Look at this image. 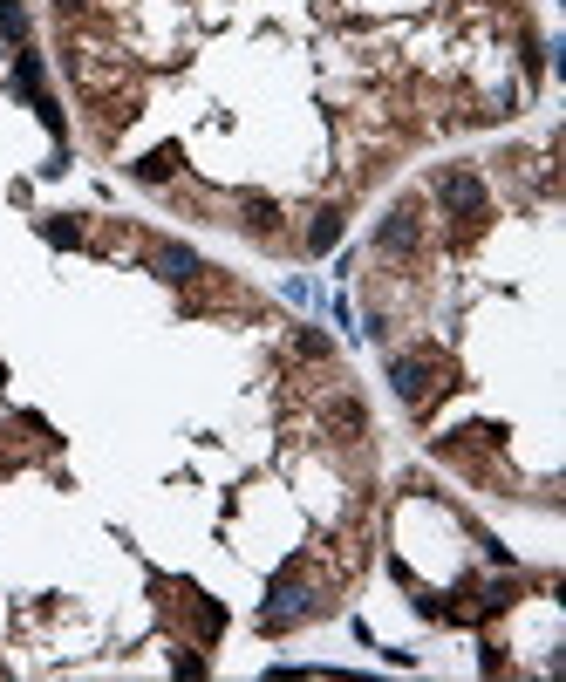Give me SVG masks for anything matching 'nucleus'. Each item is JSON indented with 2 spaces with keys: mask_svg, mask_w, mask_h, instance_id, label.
Masks as SVG:
<instances>
[{
  "mask_svg": "<svg viewBox=\"0 0 566 682\" xmlns=\"http://www.w3.org/2000/svg\"><path fill=\"white\" fill-rule=\"evenodd\" d=\"M239 219H246L253 239H273V232H280V205H273L266 191H246V198H239Z\"/></svg>",
  "mask_w": 566,
  "mask_h": 682,
  "instance_id": "obj_7",
  "label": "nucleus"
},
{
  "mask_svg": "<svg viewBox=\"0 0 566 682\" xmlns=\"http://www.w3.org/2000/svg\"><path fill=\"white\" fill-rule=\"evenodd\" d=\"M82 7H89V0H55V14H82Z\"/></svg>",
  "mask_w": 566,
  "mask_h": 682,
  "instance_id": "obj_12",
  "label": "nucleus"
},
{
  "mask_svg": "<svg viewBox=\"0 0 566 682\" xmlns=\"http://www.w3.org/2000/svg\"><path fill=\"white\" fill-rule=\"evenodd\" d=\"M178 164H185V151H178V144H157V151L137 157L130 171H137V185H171V178H178Z\"/></svg>",
  "mask_w": 566,
  "mask_h": 682,
  "instance_id": "obj_6",
  "label": "nucleus"
},
{
  "mask_svg": "<svg viewBox=\"0 0 566 682\" xmlns=\"http://www.w3.org/2000/svg\"><path fill=\"white\" fill-rule=\"evenodd\" d=\"M437 198H444V212H451V219H485V212H491L485 178H478V171H464V164L437 171Z\"/></svg>",
  "mask_w": 566,
  "mask_h": 682,
  "instance_id": "obj_1",
  "label": "nucleus"
},
{
  "mask_svg": "<svg viewBox=\"0 0 566 682\" xmlns=\"http://www.w3.org/2000/svg\"><path fill=\"white\" fill-rule=\"evenodd\" d=\"M389 382H396V396L403 403H430V389H437V362H423V355H396L389 362Z\"/></svg>",
  "mask_w": 566,
  "mask_h": 682,
  "instance_id": "obj_3",
  "label": "nucleus"
},
{
  "mask_svg": "<svg viewBox=\"0 0 566 682\" xmlns=\"http://www.w3.org/2000/svg\"><path fill=\"white\" fill-rule=\"evenodd\" d=\"M41 239L48 246H82V226L76 219H41Z\"/></svg>",
  "mask_w": 566,
  "mask_h": 682,
  "instance_id": "obj_10",
  "label": "nucleus"
},
{
  "mask_svg": "<svg viewBox=\"0 0 566 682\" xmlns=\"http://www.w3.org/2000/svg\"><path fill=\"white\" fill-rule=\"evenodd\" d=\"M0 35L28 41V7H21V0H0Z\"/></svg>",
  "mask_w": 566,
  "mask_h": 682,
  "instance_id": "obj_9",
  "label": "nucleus"
},
{
  "mask_svg": "<svg viewBox=\"0 0 566 682\" xmlns=\"http://www.w3.org/2000/svg\"><path fill=\"white\" fill-rule=\"evenodd\" d=\"M151 273L164 280V287H191V280L205 273V260H198L191 246H157V253H151Z\"/></svg>",
  "mask_w": 566,
  "mask_h": 682,
  "instance_id": "obj_4",
  "label": "nucleus"
},
{
  "mask_svg": "<svg viewBox=\"0 0 566 682\" xmlns=\"http://www.w3.org/2000/svg\"><path fill=\"white\" fill-rule=\"evenodd\" d=\"M341 226H348V212H341V205H321V212H314V226H307V253H335V246H341Z\"/></svg>",
  "mask_w": 566,
  "mask_h": 682,
  "instance_id": "obj_8",
  "label": "nucleus"
},
{
  "mask_svg": "<svg viewBox=\"0 0 566 682\" xmlns=\"http://www.w3.org/2000/svg\"><path fill=\"white\" fill-rule=\"evenodd\" d=\"M294 348H301L307 362H328V355H335V348H328V335H321V328H301V335H294Z\"/></svg>",
  "mask_w": 566,
  "mask_h": 682,
  "instance_id": "obj_11",
  "label": "nucleus"
},
{
  "mask_svg": "<svg viewBox=\"0 0 566 682\" xmlns=\"http://www.w3.org/2000/svg\"><path fill=\"white\" fill-rule=\"evenodd\" d=\"M416 246H423V219H416L410 205H396V212L376 226V253H389V260H410Z\"/></svg>",
  "mask_w": 566,
  "mask_h": 682,
  "instance_id": "obj_2",
  "label": "nucleus"
},
{
  "mask_svg": "<svg viewBox=\"0 0 566 682\" xmlns=\"http://www.w3.org/2000/svg\"><path fill=\"white\" fill-rule=\"evenodd\" d=\"M301 614H307V594H301V587H287V580H280V587L266 594V607H260V628H266V635H273V628H294Z\"/></svg>",
  "mask_w": 566,
  "mask_h": 682,
  "instance_id": "obj_5",
  "label": "nucleus"
}]
</instances>
